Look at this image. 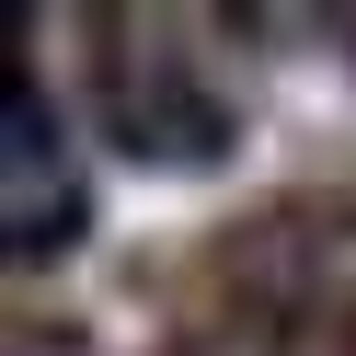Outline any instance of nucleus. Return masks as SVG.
<instances>
[{"label":"nucleus","instance_id":"7ed1b4c3","mask_svg":"<svg viewBox=\"0 0 356 356\" xmlns=\"http://www.w3.org/2000/svg\"><path fill=\"white\" fill-rule=\"evenodd\" d=\"M195 356H264V345H241V333H218V345H195Z\"/></svg>","mask_w":356,"mask_h":356},{"label":"nucleus","instance_id":"f03ea898","mask_svg":"<svg viewBox=\"0 0 356 356\" xmlns=\"http://www.w3.org/2000/svg\"><path fill=\"white\" fill-rule=\"evenodd\" d=\"M115 127H127L138 161H207V149H218V104L184 92L172 58H149V70L127 58V70H115Z\"/></svg>","mask_w":356,"mask_h":356},{"label":"nucleus","instance_id":"f257e3e1","mask_svg":"<svg viewBox=\"0 0 356 356\" xmlns=\"http://www.w3.org/2000/svg\"><path fill=\"white\" fill-rule=\"evenodd\" d=\"M0 230H12V264H47L81 241V161L35 70H12V104H0Z\"/></svg>","mask_w":356,"mask_h":356}]
</instances>
